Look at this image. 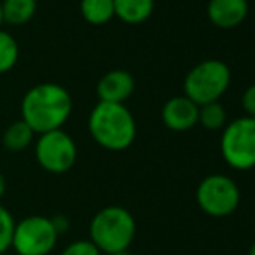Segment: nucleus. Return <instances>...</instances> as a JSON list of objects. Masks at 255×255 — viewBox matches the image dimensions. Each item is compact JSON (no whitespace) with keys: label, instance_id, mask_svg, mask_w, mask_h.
<instances>
[{"label":"nucleus","instance_id":"obj_23","mask_svg":"<svg viewBox=\"0 0 255 255\" xmlns=\"http://www.w3.org/2000/svg\"><path fill=\"white\" fill-rule=\"evenodd\" d=\"M108 255H130V254H128V250H125V252H117V254H108Z\"/></svg>","mask_w":255,"mask_h":255},{"label":"nucleus","instance_id":"obj_21","mask_svg":"<svg viewBox=\"0 0 255 255\" xmlns=\"http://www.w3.org/2000/svg\"><path fill=\"white\" fill-rule=\"evenodd\" d=\"M5 189H7L5 177H3V174H2V172H0V200H2V196L5 195Z\"/></svg>","mask_w":255,"mask_h":255},{"label":"nucleus","instance_id":"obj_9","mask_svg":"<svg viewBox=\"0 0 255 255\" xmlns=\"http://www.w3.org/2000/svg\"><path fill=\"white\" fill-rule=\"evenodd\" d=\"M200 106L186 96L170 98L161 108V122L168 130L186 132L198 124Z\"/></svg>","mask_w":255,"mask_h":255},{"label":"nucleus","instance_id":"obj_5","mask_svg":"<svg viewBox=\"0 0 255 255\" xmlns=\"http://www.w3.org/2000/svg\"><path fill=\"white\" fill-rule=\"evenodd\" d=\"M221 154L235 170L255 167V118L242 117L226 125L221 135Z\"/></svg>","mask_w":255,"mask_h":255},{"label":"nucleus","instance_id":"obj_25","mask_svg":"<svg viewBox=\"0 0 255 255\" xmlns=\"http://www.w3.org/2000/svg\"><path fill=\"white\" fill-rule=\"evenodd\" d=\"M254 19H255V9H254Z\"/></svg>","mask_w":255,"mask_h":255},{"label":"nucleus","instance_id":"obj_12","mask_svg":"<svg viewBox=\"0 0 255 255\" xmlns=\"http://www.w3.org/2000/svg\"><path fill=\"white\" fill-rule=\"evenodd\" d=\"M115 16L127 24H141L154 10V0H113Z\"/></svg>","mask_w":255,"mask_h":255},{"label":"nucleus","instance_id":"obj_18","mask_svg":"<svg viewBox=\"0 0 255 255\" xmlns=\"http://www.w3.org/2000/svg\"><path fill=\"white\" fill-rule=\"evenodd\" d=\"M14 226H16V221H14L12 214L0 203V255H3L10 249Z\"/></svg>","mask_w":255,"mask_h":255},{"label":"nucleus","instance_id":"obj_10","mask_svg":"<svg viewBox=\"0 0 255 255\" xmlns=\"http://www.w3.org/2000/svg\"><path fill=\"white\" fill-rule=\"evenodd\" d=\"M135 80L128 71L125 70H111L104 73L101 80L98 82V98L101 103H115L124 104L134 94Z\"/></svg>","mask_w":255,"mask_h":255},{"label":"nucleus","instance_id":"obj_6","mask_svg":"<svg viewBox=\"0 0 255 255\" xmlns=\"http://www.w3.org/2000/svg\"><path fill=\"white\" fill-rule=\"evenodd\" d=\"M59 231L52 219L30 215L16 222L10 249L17 255H51L57 245Z\"/></svg>","mask_w":255,"mask_h":255},{"label":"nucleus","instance_id":"obj_2","mask_svg":"<svg viewBox=\"0 0 255 255\" xmlns=\"http://www.w3.org/2000/svg\"><path fill=\"white\" fill-rule=\"evenodd\" d=\"M89 132L101 148L124 151L134 144L137 125L125 104L99 101L89 115Z\"/></svg>","mask_w":255,"mask_h":255},{"label":"nucleus","instance_id":"obj_15","mask_svg":"<svg viewBox=\"0 0 255 255\" xmlns=\"http://www.w3.org/2000/svg\"><path fill=\"white\" fill-rule=\"evenodd\" d=\"M80 14L91 24H106L115 17L113 0H80Z\"/></svg>","mask_w":255,"mask_h":255},{"label":"nucleus","instance_id":"obj_13","mask_svg":"<svg viewBox=\"0 0 255 255\" xmlns=\"http://www.w3.org/2000/svg\"><path fill=\"white\" fill-rule=\"evenodd\" d=\"M37 12V0H2V19L10 26L26 24Z\"/></svg>","mask_w":255,"mask_h":255},{"label":"nucleus","instance_id":"obj_8","mask_svg":"<svg viewBox=\"0 0 255 255\" xmlns=\"http://www.w3.org/2000/svg\"><path fill=\"white\" fill-rule=\"evenodd\" d=\"M196 203L210 217H228L240 205V188L224 174L207 175L196 188Z\"/></svg>","mask_w":255,"mask_h":255},{"label":"nucleus","instance_id":"obj_7","mask_svg":"<svg viewBox=\"0 0 255 255\" xmlns=\"http://www.w3.org/2000/svg\"><path fill=\"white\" fill-rule=\"evenodd\" d=\"M78 149L75 139L63 128L40 134L35 142V158L45 172L61 175L77 163Z\"/></svg>","mask_w":255,"mask_h":255},{"label":"nucleus","instance_id":"obj_24","mask_svg":"<svg viewBox=\"0 0 255 255\" xmlns=\"http://www.w3.org/2000/svg\"><path fill=\"white\" fill-rule=\"evenodd\" d=\"M3 19H2V0H0V26H2Z\"/></svg>","mask_w":255,"mask_h":255},{"label":"nucleus","instance_id":"obj_4","mask_svg":"<svg viewBox=\"0 0 255 255\" xmlns=\"http://www.w3.org/2000/svg\"><path fill=\"white\" fill-rule=\"evenodd\" d=\"M231 85V70L224 61L205 59L195 64L184 78V94L195 104L217 103Z\"/></svg>","mask_w":255,"mask_h":255},{"label":"nucleus","instance_id":"obj_1","mask_svg":"<svg viewBox=\"0 0 255 255\" xmlns=\"http://www.w3.org/2000/svg\"><path fill=\"white\" fill-rule=\"evenodd\" d=\"M71 111V94L54 82L33 85L21 99V120L38 135L63 128Z\"/></svg>","mask_w":255,"mask_h":255},{"label":"nucleus","instance_id":"obj_11","mask_svg":"<svg viewBox=\"0 0 255 255\" xmlns=\"http://www.w3.org/2000/svg\"><path fill=\"white\" fill-rule=\"evenodd\" d=\"M249 10L247 0H208L207 16L215 28L233 30L247 19Z\"/></svg>","mask_w":255,"mask_h":255},{"label":"nucleus","instance_id":"obj_19","mask_svg":"<svg viewBox=\"0 0 255 255\" xmlns=\"http://www.w3.org/2000/svg\"><path fill=\"white\" fill-rule=\"evenodd\" d=\"M61 255H103L99 249L91 242V240H75L66 249L61 252Z\"/></svg>","mask_w":255,"mask_h":255},{"label":"nucleus","instance_id":"obj_16","mask_svg":"<svg viewBox=\"0 0 255 255\" xmlns=\"http://www.w3.org/2000/svg\"><path fill=\"white\" fill-rule=\"evenodd\" d=\"M19 59V45L9 31L0 28V73H7Z\"/></svg>","mask_w":255,"mask_h":255},{"label":"nucleus","instance_id":"obj_20","mask_svg":"<svg viewBox=\"0 0 255 255\" xmlns=\"http://www.w3.org/2000/svg\"><path fill=\"white\" fill-rule=\"evenodd\" d=\"M242 106L245 110V117L255 118V84L250 85L242 96Z\"/></svg>","mask_w":255,"mask_h":255},{"label":"nucleus","instance_id":"obj_3","mask_svg":"<svg viewBox=\"0 0 255 255\" xmlns=\"http://www.w3.org/2000/svg\"><path fill=\"white\" fill-rule=\"evenodd\" d=\"M134 238L135 219L120 205H110L96 212L89 226V240L106 255L128 250Z\"/></svg>","mask_w":255,"mask_h":255},{"label":"nucleus","instance_id":"obj_17","mask_svg":"<svg viewBox=\"0 0 255 255\" xmlns=\"http://www.w3.org/2000/svg\"><path fill=\"white\" fill-rule=\"evenodd\" d=\"M198 124L207 130H221L226 127V110L221 103H210L200 106Z\"/></svg>","mask_w":255,"mask_h":255},{"label":"nucleus","instance_id":"obj_22","mask_svg":"<svg viewBox=\"0 0 255 255\" xmlns=\"http://www.w3.org/2000/svg\"><path fill=\"white\" fill-rule=\"evenodd\" d=\"M249 255H255V242L252 243V247H250V250H249Z\"/></svg>","mask_w":255,"mask_h":255},{"label":"nucleus","instance_id":"obj_14","mask_svg":"<svg viewBox=\"0 0 255 255\" xmlns=\"http://www.w3.org/2000/svg\"><path fill=\"white\" fill-rule=\"evenodd\" d=\"M33 137L35 132L23 120H16L5 128V132L2 135V144L7 151L19 153L24 151L33 142Z\"/></svg>","mask_w":255,"mask_h":255}]
</instances>
